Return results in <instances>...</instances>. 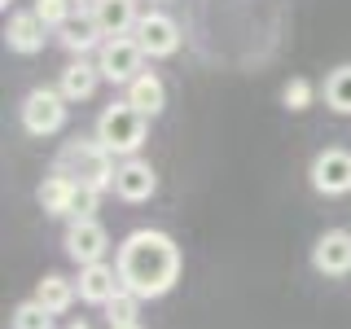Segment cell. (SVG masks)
Here are the masks:
<instances>
[{"label":"cell","mask_w":351,"mask_h":329,"mask_svg":"<svg viewBox=\"0 0 351 329\" xmlns=\"http://www.w3.org/2000/svg\"><path fill=\"white\" fill-rule=\"evenodd\" d=\"M114 268L123 277V290H132L136 299H162L180 277V250L158 228H136L132 237H123Z\"/></svg>","instance_id":"cell-1"},{"label":"cell","mask_w":351,"mask_h":329,"mask_svg":"<svg viewBox=\"0 0 351 329\" xmlns=\"http://www.w3.org/2000/svg\"><path fill=\"white\" fill-rule=\"evenodd\" d=\"M58 171L71 175L75 184H93V189H114V154H110L101 141H71L58 158Z\"/></svg>","instance_id":"cell-2"},{"label":"cell","mask_w":351,"mask_h":329,"mask_svg":"<svg viewBox=\"0 0 351 329\" xmlns=\"http://www.w3.org/2000/svg\"><path fill=\"white\" fill-rule=\"evenodd\" d=\"M145 127H149V114H141L136 106L119 101V106H106L101 119H97V141L119 154V158H132L141 145H145Z\"/></svg>","instance_id":"cell-3"},{"label":"cell","mask_w":351,"mask_h":329,"mask_svg":"<svg viewBox=\"0 0 351 329\" xmlns=\"http://www.w3.org/2000/svg\"><path fill=\"white\" fill-rule=\"evenodd\" d=\"M62 123H66V97L62 93H53V88L27 93V101H22V127L31 136H53V132H62Z\"/></svg>","instance_id":"cell-4"},{"label":"cell","mask_w":351,"mask_h":329,"mask_svg":"<svg viewBox=\"0 0 351 329\" xmlns=\"http://www.w3.org/2000/svg\"><path fill=\"white\" fill-rule=\"evenodd\" d=\"M97 66H101V75L110 84H132L141 75V66H145V49L136 44V36H114L101 44Z\"/></svg>","instance_id":"cell-5"},{"label":"cell","mask_w":351,"mask_h":329,"mask_svg":"<svg viewBox=\"0 0 351 329\" xmlns=\"http://www.w3.org/2000/svg\"><path fill=\"white\" fill-rule=\"evenodd\" d=\"M312 189L325 197H343L351 193V154L347 149H321L312 158Z\"/></svg>","instance_id":"cell-6"},{"label":"cell","mask_w":351,"mask_h":329,"mask_svg":"<svg viewBox=\"0 0 351 329\" xmlns=\"http://www.w3.org/2000/svg\"><path fill=\"white\" fill-rule=\"evenodd\" d=\"M106 250H110V237L97 219H71L66 224V255L80 263V268L84 263H101Z\"/></svg>","instance_id":"cell-7"},{"label":"cell","mask_w":351,"mask_h":329,"mask_svg":"<svg viewBox=\"0 0 351 329\" xmlns=\"http://www.w3.org/2000/svg\"><path fill=\"white\" fill-rule=\"evenodd\" d=\"M132 36L145 49V58H171V53L180 49V27H176V18H167V14H141Z\"/></svg>","instance_id":"cell-8"},{"label":"cell","mask_w":351,"mask_h":329,"mask_svg":"<svg viewBox=\"0 0 351 329\" xmlns=\"http://www.w3.org/2000/svg\"><path fill=\"white\" fill-rule=\"evenodd\" d=\"M312 268L321 277H347L351 272V233L347 228H329L312 246Z\"/></svg>","instance_id":"cell-9"},{"label":"cell","mask_w":351,"mask_h":329,"mask_svg":"<svg viewBox=\"0 0 351 329\" xmlns=\"http://www.w3.org/2000/svg\"><path fill=\"white\" fill-rule=\"evenodd\" d=\"M154 189H158V175H154L149 162L141 158H123L114 171V193L123 197V202H145V197H154Z\"/></svg>","instance_id":"cell-10"},{"label":"cell","mask_w":351,"mask_h":329,"mask_svg":"<svg viewBox=\"0 0 351 329\" xmlns=\"http://www.w3.org/2000/svg\"><path fill=\"white\" fill-rule=\"evenodd\" d=\"M123 290V277H119V268H110V263H84L80 268V299L84 303H97V307H106L114 294Z\"/></svg>","instance_id":"cell-11"},{"label":"cell","mask_w":351,"mask_h":329,"mask_svg":"<svg viewBox=\"0 0 351 329\" xmlns=\"http://www.w3.org/2000/svg\"><path fill=\"white\" fill-rule=\"evenodd\" d=\"M88 14L97 18V27H101V36H106V40H114V36H132V31H136V22H141L136 0H97Z\"/></svg>","instance_id":"cell-12"},{"label":"cell","mask_w":351,"mask_h":329,"mask_svg":"<svg viewBox=\"0 0 351 329\" xmlns=\"http://www.w3.org/2000/svg\"><path fill=\"white\" fill-rule=\"evenodd\" d=\"M44 31H49V22L31 9V14H14V18H9L5 40H9L14 53H40L44 49Z\"/></svg>","instance_id":"cell-13"},{"label":"cell","mask_w":351,"mask_h":329,"mask_svg":"<svg viewBox=\"0 0 351 329\" xmlns=\"http://www.w3.org/2000/svg\"><path fill=\"white\" fill-rule=\"evenodd\" d=\"M123 101H128V106H136L141 114H149V119H154L162 106H167V88H162V80H158L154 71H141L136 80L128 84V97H123Z\"/></svg>","instance_id":"cell-14"},{"label":"cell","mask_w":351,"mask_h":329,"mask_svg":"<svg viewBox=\"0 0 351 329\" xmlns=\"http://www.w3.org/2000/svg\"><path fill=\"white\" fill-rule=\"evenodd\" d=\"M97 80H101V66H93V62H71L62 71V88L58 93L66 97V101H88V97L97 93Z\"/></svg>","instance_id":"cell-15"},{"label":"cell","mask_w":351,"mask_h":329,"mask_svg":"<svg viewBox=\"0 0 351 329\" xmlns=\"http://www.w3.org/2000/svg\"><path fill=\"white\" fill-rule=\"evenodd\" d=\"M71 197H75V180L62 175V171H53L49 180L40 184V206L49 215H66V211H71Z\"/></svg>","instance_id":"cell-16"},{"label":"cell","mask_w":351,"mask_h":329,"mask_svg":"<svg viewBox=\"0 0 351 329\" xmlns=\"http://www.w3.org/2000/svg\"><path fill=\"white\" fill-rule=\"evenodd\" d=\"M58 31H62V44H66L71 53H88L97 40H101V27H97V18H93V14H84L80 22L71 18V22H66V27H58Z\"/></svg>","instance_id":"cell-17"},{"label":"cell","mask_w":351,"mask_h":329,"mask_svg":"<svg viewBox=\"0 0 351 329\" xmlns=\"http://www.w3.org/2000/svg\"><path fill=\"white\" fill-rule=\"evenodd\" d=\"M36 299L49 307L53 316H62L66 307L75 303V281H66V277H44V281L36 285Z\"/></svg>","instance_id":"cell-18"},{"label":"cell","mask_w":351,"mask_h":329,"mask_svg":"<svg viewBox=\"0 0 351 329\" xmlns=\"http://www.w3.org/2000/svg\"><path fill=\"white\" fill-rule=\"evenodd\" d=\"M325 106L334 114H351V66H338L325 80Z\"/></svg>","instance_id":"cell-19"},{"label":"cell","mask_w":351,"mask_h":329,"mask_svg":"<svg viewBox=\"0 0 351 329\" xmlns=\"http://www.w3.org/2000/svg\"><path fill=\"white\" fill-rule=\"evenodd\" d=\"M9 329H53V312H49V307H44L40 299L18 303V307H14V321H9Z\"/></svg>","instance_id":"cell-20"},{"label":"cell","mask_w":351,"mask_h":329,"mask_svg":"<svg viewBox=\"0 0 351 329\" xmlns=\"http://www.w3.org/2000/svg\"><path fill=\"white\" fill-rule=\"evenodd\" d=\"M136 307H141V299L132 290H119L114 299L106 303V321H110V329L114 325H136Z\"/></svg>","instance_id":"cell-21"},{"label":"cell","mask_w":351,"mask_h":329,"mask_svg":"<svg viewBox=\"0 0 351 329\" xmlns=\"http://www.w3.org/2000/svg\"><path fill=\"white\" fill-rule=\"evenodd\" d=\"M97 193H101V189H93V184H75V197H71V211H66V219H93Z\"/></svg>","instance_id":"cell-22"},{"label":"cell","mask_w":351,"mask_h":329,"mask_svg":"<svg viewBox=\"0 0 351 329\" xmlns=\"http://www.w3.org/2000/svg\"><path fill=\"white\" fill-rule=\"evenodd\" d=\"M36 14L49 22V27H66L75 14V0H36Z\"/></svg>","instance_id":"cell-23"},{"label":"cell","mask_w":351,"mask_h":329,"mask_svg":"<svg viewBox=\"0 0 351 329\" xmlns=\"http://www.w3.org/2000/svg\"><path fill=\"white\" fill-rule=\"evenodd\" d=\"M281 97H285V106H290V110H307V101H312V84H307V80H290Z\"/></svg>","instance_id":"cell-24"},{"label":"cell","mask_w":351,"mask_h":329,"mask_svg":"<svg viewBox=\"0 0 351 329\" xmlns=\"http://www.w3.org/2000/svg\"><path fill=\"white\" fill-rule=\"evenodd\" d=\"M66 329H88V325H84V321H75V325H66Z\"/></svg>","instance_id":"cell-25"},{"label":"cell","mask_w":351,"mask_h":329,"mask_svg":"<svg viewBox=\"0 0 351 329\" xmlns=\"http://www.w3.org/2000/svg\"><path fill=\"white\" fill-rule=\"evenodd\" d=\"M75 5H88V9H93V5H97V0H75Z\"/></svg>","instance_id":"cell-26"},{"label":"cell","mask_w":351,"mask_h":329,"mask_svg":"<svg viewBox=\"0 0 351 329\" xmlns=\"http://www.w3.org/2000/svg\"><path fill=\"white\" fill-rule=\"evenodd\" d=\"M114 329H141V325H114Z\"/></svg>","instance_id":"cell-27"},{"label":"cell","mask_w":351,"mask_h":329,"mask_svg":"<svg viewBox=\"0 0 351 329\" xmlns=\"http://www.w3.org/2000/svg\"><path fill=\"white\" fill-rule=\"evenodd\" d=\"M5 9H9V0H5Z\"/></svg>","instance_id":"cell-28"}]
</instances>
